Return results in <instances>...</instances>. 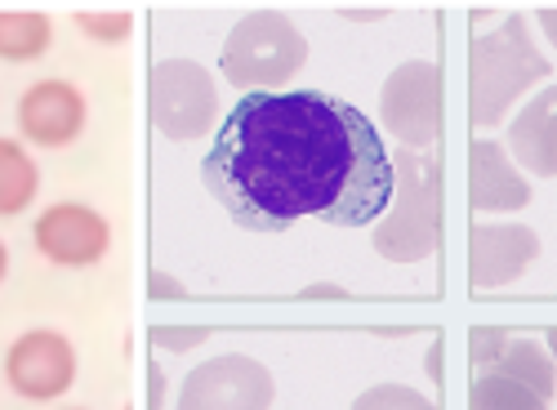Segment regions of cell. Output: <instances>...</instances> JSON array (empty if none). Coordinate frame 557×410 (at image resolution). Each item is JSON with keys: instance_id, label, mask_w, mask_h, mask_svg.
I'll use <instances>...</instances> for the list:
<instances>
[{"instance_id": "6da1fadb", "label": "cell", "mask_w": 557, "mask_h": 410, "mask_svg": "<svg viewBox=\"0 0 557 410\" xmlns=\"http://www.w3.org/2000/svg\"><path fill=\"white\" fill-rule=\"evenodd\" d=\"M206 188L250 233H286L295 219L366 227L393 201V157L331 95H246L214 129Z\"/></svg>"}, {"instance_id": "7a4b0ae2", "label": "cell", "mask_w": 557, "mask_h": 410, "mask_svg": "<svg viewBox=\"0 0 557 410\" xmlns=\"http://www.w3.org/2000/svg\"><path fill=\"white\" fill-rule=\"evenodd\" d=\"M544 76H548V63L527 36V18L508 14L504 27L486 32L469 45V112H473V125H499L508 103Z\"/></svg>"}, {"instance_id": "3957f363", "label": "cell", "mask_w": 557, "mask_h": 410, "mask_svg": "<svg viewBox=\"0 0 557 410\" xmlns=\"http://www.w3.org/2000/svg\"><path fill=\"white\" fill-rule=\"evenodd\" d=\"M442 241V161L424 152H401V192L375 227V250L393 263H414Z\"/></svg>"}, {"instance_id": "277c9868", "label": "cell", "mask_w": 557, "mask_h": 410, "mask_svg": "<svg viewBox=\"0 0 557 410\" xmlns=\"http://www.w3.org/2000/svg\"><path fill=\"white\" fill-rule=\"evenodd\" d=\"M308 63V40L282 10H250L223 45V76L242 89L268 95Z\"/></svg>"}, {"instance_id": "5b68a950", "label": "cell", "mask_w": 557, "mask_h": 410, "mask_svg": "<svg viewBox=\"0 0 557 410\" xmlns=\"http://www.w3.org/2000/svg\"><path fill=\"white\" fill-rule=\"evenodd\" d=\"M148 116L165 139H201V134L219 129V95L214 76L201 63L188 59H165L148 76Z\"/></svg>"}, {"instance_id": "8992f818", "label": "cell", "mask_w": 557, "mask_h": 410, "mask_svg": "<svg viewBox=\"0 0 557 410\" xmlns=\"http://www.w3.org/2000/svg\"><path fill=\"white\" fill-rule=\"evenodd\" d=\"M380 112H384V125L410 152L437 144L442 139V67L433 63L397 67L384 85Z\"/></svg>"}, {"instance_id": "52a82bcc", "label": "cell", "mask_w": 557, "mask_h": 410, "mask_svg": "<svg viewBox=\"0 0 557 410\" xmlns=\"http://www.w3.org/2000/svg\"><path fill=\"white\" fill-rule=\"evenodd\" d=\"M272 375L263 361L227 352L197 366L178 393V410H268Z\"/></svg>"}, {"instance_id": "ba28073f", "label": "cell", "mask_w": 557, "mask_h": 410, "mask_svg": "<svg viewBox=\"0 0 557 410\" xmlns=\"http://www.w3.org/2000/svg\"><path fill=\"white\" fill-rule=\"evenodd\" d=\"M32 237H36V250L50 263H59V268H89V263H99L108 254L112 227H108V219L99 210L76 206V201H59V206H50L36 219Z\"/></svg>"}, {"instance_id": "9c48e42d", "label": "cell", "mask_w": 557, "mask_h": 410, "mask_svg": "<svg viewBox=\"0 0 557 410\" xmlns=\"http://www.w3.org/2000/svg\"><path fill=\"white\" fill-rule=\"evenodd\" d=\"M5 380L27 401H50L72 388L76 352L59 331H27L5 357Z\"/></svg>"}, {"instance_id": "30bf717a", "label": "cell", "mask_w": 557, "mask_h": 410, "mask_svg": "<svg viewBox=\"0 0 557 410\" xmlns=\"http://www.w3.org/2000/svg\"><path fill=\"white\" fill-rule=\"evenodd\" d=\"M540 254V237L518 223H486L469 233V282L478 290H495L518 282Z\"/></svg>"}, {"instance_id": "8fae6325", "label": "cell", "mask_w": 557, "mask_h": 410, "mask_svg": "<svg viewBox=\"0 0 557 410\" xmlns=\"http://www.w3.org/2000/svg\"><path fill=\"white\" fill-rule=\"evenodd\" d=\"M18 125L32 144L40 148H63L85 129V99L67 80H36L23 103H18Z\"/></svg>"}, {"instance_id": "7c38bea8", "label": "cell", "mask_w": 557, "mask_h": 410, "mask_svg": "<svg viewBox=\"0 0 557 410\" xmlns=\"http://www.w3.org/2000/svg\"><path fill=\"white\" fill-rule=\"evenodd\" d=\"M531 201L527 178L508 165V152L495 139L469 148V206L473 210H522Z\"/></svg>"}, {"instance_id": "4fadbf2b", "label": "cell", "mask_w": 557, "mask_h": 410, "mask_svg": "<svg viewBox=\"0 0 557 410\" xmlns=\"http://www.w3.org/2000/svg\"><path fill=\"white\" fill-rule=\"evenodd\" d=\"M508 148L531 174H557V85L522 108V116L508 129Z\"/></svg>"}, {"instance_id": "5bb4252c", "label": "cell", "mask_w": 557, "mask_h": 410, "mask_svg": "<svg viewBox=\"0 0 557 410\" xmlns=\"http://www.w3.org/2000/svg\"><path fill=\"white\" fill-rule=\"evenodd\" d=\"M482 375H504V380L531 388L544 401L557 393V366H553V357H544V348L531 335H513V331H508L504 348L495 352V361H491Z\"/></svg>"}, {"instance_id": "9a60e30c", "label": "cell", "mask_w": 557, "mask_h": 410, "mask_svg": "<svg viewBox=\"0 0 557 410\" xmlns=\"http://www.w3.org/2000/svg\"><path fill=\"white\" fill-rule=\"evenodd\" d=\"M54 27L36 10H0V59L10 63H32L50 50Z\"/></svg>"}, {"instance_id": "2e32d148", "label": "cell", "mask_w": 557, "mask_h": 410, "mask_svg": "<svg viewBox=\"0 0 557 410\" xmlns=\"http://www.w3.org/2000/svg\"><path fill=\"white\" fill-rule=\"evenodd\" d=\"M40 188V174L36 161L14 144V139H0V214H18L32 206Z\"/></svg>"}, {"instance_id": "e0dca14e", "label": "cell", "mask_w": 557, "mask_h": 410, "mask_svg": "<svg viewBox=\"0 0 557 410\" xmlns=\"http://www.w3.org/2000/svg\"><path fill=\"white\" fill-rule=\"evenodd\" d=\"M469 410H544V397L504 375H478L469 388Z\"/></svg>"}, {"instance_id": "ac0fdd59", "label": "cell", "mask_w": 557, "mask_h": 410, "mask_svg": "<svg viewBox=\"0 0 557 410\" xmlns=\"http://www.w3.org/2000/svg\"><path fill=\"white\" fill-rule=\"evenodd\" d=\"M352 410H437L424 393H414V388H397V384H380V388H370L357 397Z\"/></svg>"}, {"instance_id": "d6986e66", "label": "cell", "mask_w": 557, "mask_h": 410, "mask_svg": "<svg viewBox=\"0 0 557 410\" xmlns=\"http://www.w3.org/2000/svg\"><path fill=\"white\" fill-rule=\"evenodd\" d=\"M76 27L95 40H121V36H129L134 18L125 10H76Z\"/></svg>"}, {"instance_id": "ffe728a7", "label": "cell", "mask_w": 557, "mask_h": 410, "mask_svg": "<svg viewBox=\"0 0 557 410\" xmlns=\"http://www.w3.org/2000/svg\"><path fill=\"white\" fill-rule=\"evenodd\" d=\"M504 339H508L504 326H473V335H469V352H473V361H478V371L491 366L495 352L504 348Z\"/></svg>"}, {"instance_id": "44dd1931", "label": "cell", "mask_w": 557, "mask_h": 410, "mask_svg": "<svg viewBox=\"0 0 557 410\" xmlns=\"http://www.w3.org/2000/svg\"><path fill=\"white\" fill-rule=\"evenodd\" d=\"M165 348H193V344H201L206 339V331L197 326V331H174V326H161V331H152Z\"/></svg>"}, {"instance_id": "7402d4cb", "label": "cell", "mask_w": 557, "mask_h": 410, "mask_svg": "<svg viewBox=\"0 0 557 410\" xmlns=\"http://www.w3.org/2000/svg\"><path fill=\"white\" fill-rule=\"evenodd\" d=\"M535 18H540V27H544V36L557 45V5H540L535 10Z\"/></svg>"}, {"instance_id": "603a6c76", "label": "cell", "mask_w": 557, "mask_h": 410, "mask_svg": "<svg viewBox=\"0 0 557 410\" xmlns=\"http://www.w3.org/2000/svg\"><path fill=\"white\" fill-rule=\"evenodd\" d=\"M148 406L161 410V371L152 366V380H148Z\"/></svg>"}, {"instance_id": "cb8c5ba5", "label": "cell", "mask_w": 557, "mask_h": 410, "mask_svg": "<svg viewBox=\"0 0 557 410\" xmlns=\"http://www.w3.org/2000/svg\"><path fill=\"white\" fill-rule=\"evenodd\" d=\"M304 295H308V299H317V295H335V299H344V286H331V282H321V286H308Z\"/></svg>"}, {"instance_id": "d4e9b609", "label": "cell", "mask_w": 557, "mask_h": 410, "mask_svg": "<svg viewBox=\"0 0 557 410\" xmlns=\"http://www.w3.org/2000/svg\"><path fill=\"white\" fill-rule=\"evenodd\" d=\"M429 375H433V380H442V339H437V348L429 352Z\"/></svg>"}, {"instance_id": "484cf974", "label": "cell", "mask_w": 557, "mask_h": 410, "mask_svg": "<svg viewBox=\"0 0 557 410\" xmlns=\"http://www.w3.org/2000/svg\"><path fill=\"white\" fill-rule=\"evenodd\" d=\"M152 290H157V295H178V286L165 282V277H152Z\"/></svg>"}, {"instance_id": "4316f807", "label": "cell", "mask_w": 557, "mask_h": 410, "mask_svg": "<svg viewBox=\"0 0 557 410\" xmlns=\"http://www.w3.org/2000/svg\"><path fill=\"white\" fill-rule=\"evenodd\" d=\"M5 268H10V250L0 246V282H5Z\"/></svg>"}, {"instance_id": "83f0119b", "label": "cell", "mask_w": 557, "mask_h": 410, "mask_svg": "<svg viewBox=\"0 0 557 410\" xmlns=\"http://www.w3.org/2000/svg\"><path fill=\"white\" fill-rule=\"evenodd\" d=\"M548 348H553V357H557V326L548 331Z\"/></svg>"}]
</instances>
